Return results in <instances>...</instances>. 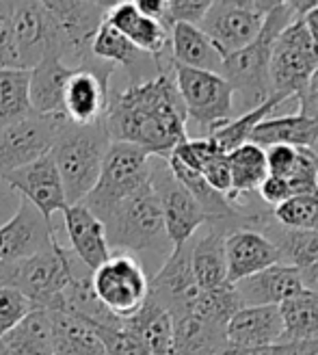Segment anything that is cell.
<instances>
[{
  "mask_svg": "<svg viewBox=\"0 0 318 355\" xmlns=\"http://www.w3.org/2000/svg\"><path fill=\"white\" fill-rule=\"evenodd\" d=\"M202 288L191 269V241L173 250L161 269L150 279V297L156 299L173 318L191 314Z\"/></svg>",
  "mask_w": 318,
  "mask_h": 355,
  "instance_id": "obj_16",
  "label": "cell"
},
{
  "mask_svg": "<svg viewBox=\"0 0 318 355\" xmlns=\"http://www.w3.org/2000/svg\"><path fill=\"white\" fill-rule=\"evenodd\" d=\"M87 325H89L91 331L98 336V340L102 343L106 355H148L145 349L141 347V343L126 327H123V323H119V325L87 323Z\"/></svg>",
  "mask_w": 318,
  "mask_h": 355,
  "instance_id": "obj_40",
  "label": "cell"
},
{
  "mask_svg": "<svg viewBox=\"0 0 318 355\" xmlns=\"http://www.w3.org/2000/svg\"><path fill=\"white\" fill-rule=\"evenodd\" d=\"M57 24V50L67 67H80L94 61L91 42L106 11L113 3H78V0H57L44 3Z\"/></svg>",
  "mask_w": 318,
  "mask_h": 355,
  "instance_id": "obj_11",
  "label": "cell"
},
{
  "mask_svg": "<svg viewBox=\"0 0 318 355\" xmlns=\"http://www.w3.org/2000/svg\"><path fill=\"white\" fill-rule=\"evenodd\" d=\"M33 308V301L20 291L0 286V338H5L13 327L20 325V321Z\"/></svg>",
  "mask_w": 318,
  "mask_h": 355,
  "instance_id": "obj_41",
  "label": "cell"
},
{
  "mask_svg": "<svg viewBox=\"0 0 318 355\" xmlns=\"http://www.w3.org/2000/svg\"><path fill=\"white\" fill-rule=\"evenodd\" d=\"M225 264L227 284H236L279 264V256L273 243L262 232L242 227L225 236Z\"/></svg>",
  "mask_w": 318,
  "mask_h": 355,
  "instance_id": "obj_20",
  "label": "cell"
},
{
  "mask_svg": "<svg viewBox=\"0 0 318 355\" xmlns=\"http://www.w3.org/2000/svg\"><path fill=\"white\" fill-rule=\"evenodd\" d=\"M65 121L63 115L33 113L0 130V180L7 173L46 156Z\"/></svg>",
  "mask_w": 318,
  "mask_h": 355,
  "instance_id": "obj_13",
  "label": "cell"
},
{
  "mask_svg": "<svg viewBox=\"0 0 318 355\" xmlns=\"http://www.w3.org/2000/svg\"><path fill=\"white\" fill-rule=\"evenodd\" d=\"M264 156H267V171H269V175L288 178L292 167H294L297 148H290V146H271V148L264 150Z\"/></svg>",
  "mask_w": 318,
  "mask_h": 355,
  "instance_id": "obj_45",
  "label": "cell"
},
{
  "mask_svg": "<svg viewBox=\"0 0 318 355\" xmlns=\"http://www.w3.org/2000/svg\"><path fill=\"white\" fill-rule=\"evenodd\" d=\"M292 195H318V156L312 148H297V158L286 178Z\"/></svg>",
  "mask_w": 318,
  "mask_h": 355,
  "instance_id": "obj_39",
  "label": "cell"
},
{
  "mask_svg": "<svg viewBox=\"0 0 318 355\" xmlns=\"http://www.w3.org/2000/svg\"><path fill=\"white\" fill-rule=\"evenodd\" d=\"M0 67L22 69L13 31V3H0Z\"/></svg>",
  "mask_w": 318,
  "mask_h": 355,
  "instance_id": "obj_42",
  "label": "cell"
},
{
  "mask_svg": "<svg viewBox=\"0 0 318 355\" xmlns=\"http://www.w3.org/2000/svg\"><path fill=\"white\" fill-rule=\"evenodd\" d=\"M134 7L145 17H152L156 22H163L165 11H167V0H134Z\"/></svg>",
  "mask_w": 318,
  "mask_h": 355,
  "instance_id": "obj_49",
  "label": "cell"
},
{
  "mask_svg": "<svg viewBox=\"0 0 318 355\" xmlns=\"http://www.w3.org/2000/svg\"><path fill=\"white\" fill-rule=\"evenodd\" d=\"M63 223L69 239V247H72L76 258L91 273L111 258L113 252L109 247V241H106L104 225L87 206L82 204L67 206L63 210Z\"/></svg>",
  "mask_w": 318,
  "mask_h": 355,
  "instance_id": "obj_23",
  "label": "cell"
},
{
  "mask_svg": "<svg viewBox=\"0 0 318 355\" xmlns=\"http://www.w3.org/2000/svg\"><path fill=\"white\" fill-rule=\"evenodd\" d=\"M240 308H242V304L238 299L234 284H225V286L215 288V291H202L191 314L197 316L200 321H204L212 327L225 329L229 318H232Z\"/></svg>",
  "mask_w": 318,
  "mask_h": 355,
  "instance_id": "obj_37",
  "label": "cell"
},
{
  "mask_svg": "<svg viewBox=\"0 0 318 355\" xmlns=\"http://www.w3.org/2000/svg\"><path fill=\"white\" fill-rule=\"evenodd\" d=\"M115 67L98 59L74 67L63 92V115L67 121L89 126L104 119L111 100V76Z\"/></svg>",
  "mask_w": 318,
  "mask_h": 355,
  "instance_id": "obj_14",
  "label": "cell"
},
{
  "mask_svg": "<svg viewBox=\"0 0 318 355\" xmlns=\"http://www.w3.org/2000/svg\"><path fill=\"white\" fill-rule=\"evenodd\" d=\"M301 22H303L308 35L312 37V42L318 46V3H314V5L306 11V15L301 17Z\"/></svg>",
  "mask_w": 318,
  "mask_h": 355,
  "instance_id": "obj_50",
  "label": "cell"
},
{
  "mask_svg": "<svg viewBox=\"0 0 318 355\" xmlns=\"http://www.w3.org/2000/svg\"><path fill=\"white\" fill-rule=\"evenodd\" d=\"M284 321V343L318 340V295L299 293L279 306Z\"/></svg>",
  "mask_w": 318,
  "mask_h": 355,
  "instance_id": "obj_33",
  "label": "cell"
},
{
  "mask_svg": "<svg viewBox=\"0 0 318 355\" xmlns=\"http://www.w3.org/2000/svg\"><path fill=\"white\" fill-rule=\"evenodd\" d=\"M258 232H262L273 243V247L277 250V256H279V264H286L297 271H303L318 260V232L316 230L281 227L273 219V212H271V215L264 219V223L258 227Z\"/></svg>",
  "mask_w": 318,
  "mask_h": 355,
  "instance_id": "obj_30",
  "label": "cell"
},
{
  "mask_svg": "<svg viewBox=\"0 0 318 355\" xmlns=\"http://www.w3.org/2000/svg\"><path fill=\"white\" fill-rule=\"evenodd\" d=\"M318 141V121L308 119L299 113L273 115L258 123L249 137V144L267 150L271 146L290 148H314Z\"/></svg>",
  "mask_w": 318,
  "mask_h": 355,
  "instance_id": "obj_29",
  "label": "cell"
},
{
  "mask_svg": "<svg viewBox=\"0 0 318 355\" xmlns=\"http://www.w3.org/2000/svg\"><path fill=\"white\" fill-rule=\"evenodd\" d=\"M284 104H288V102H279L275 98H269L262 106H258V109L245 113V115H238L234 119H229L227 123H223V126H219L217 130H212L206 139H210L212 144L219 148V152L229 154L232 150L249 144V137L256 130L258 123L273 117Z\"/></svg>",
  "mask_w": 318,
  "mask_h": 355,
  "instance_id": "obj_35",
  "label": "cell"
},
{
  "mask_svg": "<svg viewBox=\"0 0 318 355\" xmlns=\"http://www.w3.org/2000/svg\"><path fill=\"white\" fill-rule=\"evenodd\" d=\"M312 150H314V152H316V156H318V141H316V146H314Z\"/></svg>",
  "mask_w": 318,
  "mask_h": 355,
  "instance_id": "obj_53",
  "label": "cell"
},
{
  "mask_svg": "<svg viewBox=\"0 0 318 355\" xmlns=\"http://www.w3.org/2000/svg\"><path fill=\"white\" fill-rule=\"evenodd\" d=\"M106 22H109L119 35H123L134 48H139L143 55L152 57L161 72L173 67L171 48H169V28L163 22H156L152 17L139 13L134 7V0H121L113 3L106 11Z\"/></svg>",
  "mask_w": 318,
  "mask_h": 355,
  "instance_id": "obj_18",
  "label": "cell"
},
{
  "mask_svg": "<svg viewBox=\"0 0 318 355\" xmlns=\"http://www.w3.org/2000/svg\"><path fill=\"white\" fill-rule=\"evenodd\" d=\"M173 80L186 111V126L188 121L195 123L204 132L202 137H208L212 130L236 117L232 87L221 74L200 72L173 63Z\"/></svg>",
  "mask_w": 318,
  "mask_h": 355,
  "instance_id": "obj_7",
  "label": "cell"
},
{
  "mask_svg": "<svg viewBox=\"0 0 318 355\" xmlns=\"http://www.w3.org/2000/svg\"><path fill=\"white\" fill-rule=\"evenodd\" d=\"M91 57L102 63L113 65L115 69L123 67L130 78V85L150 80L161 74V67L156 65V61L152 57L143 55L139 48H134L106 20L100 24L96 37L91 42Z\"/></svg>",
  "mask_w": 318,
  "mask_h": 355,
  "instance_id": "obj_22",
  "label": "cell"
},
{
  "mask_svg": "<svg viewBox=\"0 0 318 355\" xmlns=\"http://www.w3.org/2000/svg\"><path fill=\"white\" fill-rule=\"evenodd\" d=\"M227 165H229V175H232V191L225 198L232 204L249 198L251 193H258V187L269 175L267 156H264V150L258 148L256 144H245L229 152Z\"/></svg>",
  "mask_w": 318,
  "mask_h": 355,
  "instance_id": "obj_32",
  "label": "cell"
},
{
  "mask_svg": "<svg viewBox=\"0 0 318 355\" xmlns=\"http://www.w3.org/2000/svg\"><path fill=\"white\" fill-rule=\"evenodd\" d=\"M0 347L9 355H55V327L50 312L33 308L20 325L0 338Z\"/></svg>",
  "mask_w": 318,
  "mask_h": 355,
  "instance_id": "obj_31",
  "label": "cell"
},
{
  "mask_svg": "<svg viewBox=\"0 0 318 355\" xmlns=\"http://www.w3.org/2000/svg\"><path fill=\"white\" fill-rule=\"evenodd\" d=\"M210 7V0H167V11L163 24L171 31L175 24L200 26Z\"/></svg>",
  "mask_w": 318,
  "mask_h": 355,
  "instance_id": "obj_43",
  "label": "cell"
},
{
  "mask_svg": "<svg viewBox=\"0 0 318 355\" xmlns=\"http://www.w3.org/2000/svg\"><path fill=\"white\" fill-rule=\"evenodd\" d=\"M150 184L158 198L165 219V230L173 250L188 243L206 225V217L193 195L175 180L169 169L167 158L152 156L150 163Z\"/></svg>",
  "mask_w": 318,
  "mask_h": 355,
  "instance_id": "obj_12",
  "label": "cell"
},
{
  "mask_svg": "<svg viewBox=\"0 0 318 355\" xmlns=\"http://www.w3.org/2000/svg\"><path fill=\"white\" fill-rule=\"evenodd\" d=\"M204 175V180L223 195L232 191V175H229V165H227V154L219 152L210 158V161L202 167L200 171Z\"/></svg>",
  "mask_w": 318,
  "mask_h": 355,
  "instance_id": "obj_44",
  "label": "cell"
},
{
  "mask_svg": "<svg viewBox=\"0 0 318 355\" xmlns=\"http://www.w3.org/2000/svg\"><path fill=\"white\" fill-rule=\"evenodd\" d=\"M100 221L113 254H152L167 260L173 252L161 204L150 182L104 212Z\"/></svg>",
  "mask_w": 318,
  "mask_h": 355,
  "instance_id": "obj_3",
  "label": "cell"
},
{
  "mask_svg": "<svg viewBox=\"0 0 318 355\" xmlns=\"http://www.w3.org/2000/svg\"><path fill=\"white\" fill-rule=\"evenodd\" d=\"M225 340L234 347H273L284 343V321L279 306L240 308L225 325Z\"/></svg>",
  "mask_w": 318,
  "mask_h": 355,
  "instance_id": "obj_24",
  "label": "cell"
},
{
  "mask_svg": "<svg viewBox=\"0 0 318 355\" xmlns=\"http://www.w3.org/2000/svg\"><path fill=\"white\" fill-rule=\"evenodd\" d=\"M72 72L74 67H67L61 61L57 48L50 50L37 65L28 69V98L35 113L63 115V92Z\"/></svg>",
  "mask_w": 318,
  "mask_h": 355,
  "instance_id": "obj_25",
  "label": "cell"
},
{
  "mask_svg": "<svg viewBox=\"0 0 318 355\" xmlns=\"http://www.w3.org/2000/svg\"><path fill=\"white\" fill-rule=\"evenodd\" d=\"M13 31L22 69H33L57 48V24L44 3H13Z\"/></svg>",
  "mask_w": 318,
  "mask_h": 355,
  "instance_id": "obj_19",
  "label": "cell"
},
{
  "mask_svg": "<svg viewBox=\"0 0 318 355\" xmlns=\"http://www.w3.org/2000/svg\"><path fill=\"white\" fill-rule=\"evenodd\" d=\"M50 318L55 327V355H106L98 336L80 318L63 312H50Z\"/></svg>",
  "mask_w": 318,
  "mask_h": 355,
  "instance_id": "obj_34",
  "label": "cell"
},
{
  "mask_svg": "<svg viewBox=\"0 0 318 355\" xmlns=\"http://www.w3.org/2000/svg\"><path fill=\"white\" fill-rule=\"evenodd\" d=\"M290 187L286 178H277V175H267L258 187V198L262 204H267L269 208L279 206L281 202H286L290 198Z\"/></svg>",
  "mask_w": 318,
  "mask_h": 355,
  "instance_id": "obj_46",
  "label": "cell"
},
{
  "mask_svg": "<svg viewBox=\"0 0 318 355\" xmlns=\"http://www.w3.org/2000/svg\"><path fill=\"white\" fill-rule=\"evenodd\" d=\"M225 232L215 225H204L191 239V269L202 291H215L227 284Z\"/></svg>",
  "mask_w": 318,
  "mask_h": 355,
  "instance_id": "obj_26",
  "label": "cell"
},
{
  "mask_svg": "<svg viewBox=\"0 0 318 355\" xmlns=\"http://www.w3.org/2000/svg\"><path fill=\"white\" fill-rule=\"evenodd\" d=\"M111 144L104 119L89 126L72 121L61 126L48 154L57 165L69 206L80 204L94 191Z\"/></svg>",
  "mask_w": 318,
  "mask_h": 355,
  "instance_id": "obj_4",
  "label": "cell"
},
{
  "mask_svg": "<svg viewBox=\"0 0 318 355\" xmlns=\"http://www.w3.org/2000/svg\"><path fill=\"white\" fill-rule=\"evenodd\" d=\"M242 308L281 306L284 301L303 293L301 273L286 264H273L251 277L234 284Z\"/></svg>",
  "mask_w": 318,
  "mask_h": 355,
  "instance_id": "obj_21",
  "label": "cell"
},
{
  "mask_svg": "<svg viewBox=\"0 0 318 355\" xmlns=\"http://www.w3.org/2000/svg\"><path fill=\"white\" fill-rule=\"evenodd\" d=\"M273 219L288 230H316L318 232V195H290L273 208Z\"/></svg>",
  "mask_w": 318,
  "mask_h": 355,
  "instance_id": "obj_38",
  "label": "cell"
},
{
  "mask_svg": "<svg viewBox=\"0 0 318 355\" xmlns=\"http://www.w3.org/2000/svg\"><path fill=\"white\" fill-rule=\"evenodd\" d=\"M0 182H5L9 191L22 195V202L30 204L48 223H52L57 212H63L69 206L61 175L50 154L7 173Z\"/></svg>",
  "mask_w": 318,
  "mask_h": 355,
  "instance_id": "obj_15",
  "label": "cell"
},
{
  "mask_svg": "<svg viewBox=\"0 0 318 355\" xmlns=\"http://www.w3.org/2000/svg\"><path fill=\"white\" fill-rule=\"evenodd\" d=\"M171 61L180 67L221 74L225 55L210 42L208 35L193 24H175L169 33Z\"/></svg>",
  "mask_w": 318,
  "mask_h": 355,
  "instance_id": "obj_27",
  "label": "cell"
},
{
  "mask_svg": "<svg viewBox=\"0 0 318 355\" xmlns=\"http://www.w3.org/2000/svg\"><path fill=\"white\" fill-rule=\"evenodd\" d=\"M212 355H290L288 343L273 345V347H258V349H247V347H234L225 343L221 349H217Z\"/></svg>",
  "mask_w": 318,
  "mask_h": 355,
  "instance_id": "obj_48",
  "label": "cell"
},
{
  "mask_svg": "<svg viewBox=\"0 0 318 355\" xmlns=\"http://www.w3.org/2000/svg\"><path fill=\"white\" fill-rule=\"evenodd\" d=\"M279 3H262V0H219L210 3L200 28L208 35L223 55L249 46L262 31L264 17Z\"/></svg>",
  "mask_w": 318,
  "mask_h": 355,
  "instance_id": "obj_10",
  "label": "cell"
},
{
  "mask_svg": "<svg viewBox=\"0 0 318 355\" xmlns=\"http://www.w3.org/2000/svg\"><path fill=\"white\" fill-rule=\"evenodd\" d=\"M301 273V284H303V291L318 295V260L314 264H310L308 269L299 271Z\"/></svg>",
  "mask_w": 318,
  "mask_h": 355,
  "instance_id": "obj_51",
  "label": "cell"
},
{
  "mask_svg": "<svg viewBox=\"0 0 318 355\" xmlns=\"http://www.w3.org/2000/svg\"><path fill=\"white\" fill-rule=\"evenodd\" d=\"M91 291L111 316L126 321L141 310L150 295L145 266L132 254H111V258L89 275Z\"/></svg>",
  "mask_w": 318,
  "mask_h": 355,
  "instance_id": "obj_8",
  "label": "cell"
},
{
  "mask_svg": "<svg viewBox=\"0 0 318 355\" xmlns=\"http://www.w3.org/2000/svg\"><path fill=\"white\" fill-rule=\"evenodd\" d=\"M150 163L152 156L136 146L113 141L104 156L100 178L94 191L80 202L100 219L121 200L130 198L141 187L150 182Z\"/></svg>",
  "mask_w": 318,
  "mask_h": 355,
  "instance_id": "obj_6",
  "label": "cell"
},
{
  "mask_svg": "<svg viewBox=\"0 0 318 355\" xmlns=\"http://www.w3.org/2000/svg\"><path fill=\"white\" fill-rule=\"evenodd\" d=\"M294 20H299V17L292 13L288 3H277L271 9V13L264 17V24L258 37L242 50L225 57L221 76L232 87L234 109L240 115L258 109V106H262L271 98L269 67H271L273 44L277 40V35Z\"/></svg>",
  "mask_w": 318,
  "mask_h": 355,
  "instance_id": "obj_2",
  "label": "cell"
},
{
  "mask_svg": "<svg viewBox=\"0 0 318 355\" xmlns=\"http://www.w3.org/2000/svg\"><path fill=\"white\" fill-rule=\"evenodd\" d=\"M69 252L55 239L50 250L13 264H0V286H11L33 301L35 308L55 310L63 291L76 279Z\"/></svg>",
  "mask_w": 318,
  "mask_h": 355,
  "instance_id": "obj_5",
  "label": "cell"
},
{
  "mask_svg": "<svg viewBox=\"0 0 318 355\" xmlns=\"http://www.w3.org/2000/svg\"><path fill=\"white\" fill-rule=\"evenodd\" d=\"M104 126L111 141L167 158L175 146L188 139L186 111L173 80V67L111 94Z\"/></svg>",
  "mask_w": 318,
  "mask_h": 355,
  "instance_id": "obj_1",
  "label": "cell"
},
{
  "mask_svg": "<svg viewBox=\"0 0 318 355\" xmlns=\"http://www.w3.org/2000/svg\"><path fill=\"white\" fill-rule=\"evenodd\" d=\"M316 65L318 46L312 42L299 17L277 35L273 44L269 67L271 98L279 102H297V96L303 92Z\"/></svg>",
  "mask_w": 318,
  "mask_h": 355,
  "instance_id": "obj_9",
  "label": "cell"
},
{
  "mask_svg": "<svg viewBox=\"0 0 318 355\" xmlns=\"http://www.w3.org/2000/svg\"><path fill=\"white\" fill-rule=\"evenodd\" d=\"M57 230L30 204L20 202L11 219L0 223V264H13L50 250Z\"/></svg>",
  "mask_w": 318,
  "mask_h": 355,
  "instance_id": "obj_17",
  "label": "cell"
},
{
  "mask_svg": "<svg viewBox=\"0 0 318 355\" xmlns=\"http://www.w3.org/2000/svg\"><path fill=\"white\" fill-rule=\"evenodd\" d=\"M297 109L299 115L318 121V65L312 72L308 85L303 87V92L297 96Z\"/></svg>",
  "mask_w": 318,
  "mask_h": 355,
  "instance_id": "obj_47",
  "label": "cell"
},
{
  "mask_svg": "<svg viewBox=\"0 0 318 355\" xmlns=\"http://www.w3.org/2000/svg\"><path fill=\"white\" fill-rule=\"evenodd\" d=\"M290 355H318V340H303V343H288Z\"/></svg>",
  "mask_w": 318,
  "mask_h": 355,
  "instance_id": "obj_52",
  "label": "cell"
},
{
  "mask_svg": "<svg viewBox=\"0 0 318 355\" xmlns=\"http://www.w3.org/2000/svg\"><path fill=\"white\" fill-rule=\"evenodd\" d=\"M148 355H173V316L148 295L136 314L123 321Z\"/></svg>",
  "mask_w": 318,
  "mask_h": 355,
  "instance_id": "obj_28",
  "label": "cell"
},
{
  "mask_svg": "<svg viewBox=\"0 0 318 355\" xmlns=\"http://www.w3.org/2000/svg\"><path fill=\"white\" fill-rule=\"evenodd\" d=\"M33 113L28 98V69L0 67V130L30 117Z\"/></svg>",
  "mask_w": 318,
  "mask_h": 355,
  "instance_id": "obj_36",
  "label": "cell"
}]
</instances>
